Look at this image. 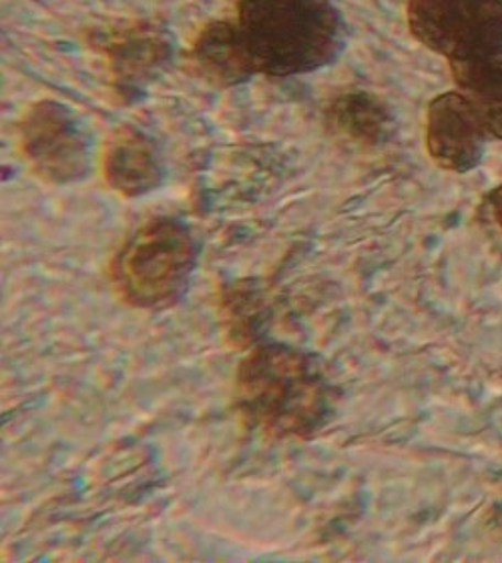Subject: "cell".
Here are the masks:
<instances>
[{"label":"cell","instance_id":"obj_4","mask_svg":"<svg viewBox=\"0 0 502 563\" xmlns=\"http://www.w3.org/2000/svg\"><path fill=\"white\" fill-rule=\"evenodd\" d=\"M408 23L450 60L502 55V0H408Z\"/></svg>","mask_w":502,"mask_h":563},{"label":"cell","instance_id":"obj_10","mask_svg":"<svg viewBox=\"0 0 502 563\" xmlns=\"http://www.w3.org/2000/svg\"><path fill=\"white\" fill-rule=\"evenodd\" d=\"M324 124L338 143L348 147L372 148L386 141L392 117L378 97L352 90L328 101L324 107Z\"/></svg>","mask_w":502,"mask_h":563},{"label":"cell","instance_id":"obj_2","mask_svg":"<svg viewBox=\"0 0 502 563\" xmlns=\"http://www.w3.org/2000/svg\"><path fill=\"white\" fill-rule=\"evenodd\" d=\"M236 24L255 70L272 77L326 67L342 46L330 0H240Z\"/></svg>","mask_w":502,"mask_h":563},{"label":"cell","instance_id":"obj_11","mask_svg":"<svg viewBox=\"0 0 502 563\" xmlns=\"http://www.w3.org/2000/svg\"><path fill=\"white\" fill-rule=\"evenodd\" d=\"M458 92L477 109L489 133L502 139V55L450 60Z\"/></svg>","mask_w":502,"mask_h":563},{"label":"cell","instance_id":"obj_3","mask_svg":"<svg viewBox=\"0 0 502 563\" xmlns=\"http://www.w3.org/2000/svg\"><path fill=\"white\" fill-rule=\"evenodd\" d=\"M197 263L189 229L172 217L138 227L109 263L114 294L135 309H163L182 297Z\"/></svg>","mask_w":502,"mask_h":563},{"label":"cell","instance_id":"obj_8","mask_svg":"<svg viewBox=\"0 0 502 563\" xmlns=\"http://www.w3.org/2000/svg\"><path fill=\"white\" fill-rule=\"evenodd\" d=\"M103 177L114 192L129 199L157 189L163 167L153 141L131 126L114 129L105 143Z\"/></svg>","mask_w":502,"mask_h":563},{"label":"cell","instance_id":"obj_6","mask_svg":"<svg viewBox=\"0 0 502 563\" xmlns=\"http://www.w3.org/2000/svg\"><path fill=\"white\" fill-rule=\"evenodd\" d=\"M95 51L103 55L109 77L121 95L139 92L151 80L157 79L172 60V46L151 23L103 26L89 33Z\"/></svg>","mask_w":502,"mask_h":563},{"label":"cell","instance_id":"obj_7","mask_svg":"<svg viewBox=\"0 0 502 563\" xmlns=\"http://www.w3.org/2000/svg\"><path fill=\"white\" fill-rule=\"evenodd\" d=\"M491 136L462 92H446L428 104L426 148L438 167L452 173L474 169Z\"/></svg>","mask_w":502,"mask_h":563},{"label":"cell","instance_id":"obj_5","mask_svg":"<svg viewBox=\"0 0 502 563\" xmlns=\"http://www.w3.org/2000/svg\"><path fill=\"white\" fill-rule=\"evenodd\" d=\"M19 148L36 177L51 185L83 179L89 169V145L77 119L61 102L39 101L24 111Z\"/></svg>","mask_w":502,"mask_h":563},{"label":"cell","instance_id":"obj_9","mask_svg":"<svg viewBox=\"0 0 502 563\" xmlns=\"http://www.w3.org/2000/svg\"><path fill=\"white\" fill-rule=\"evenodd\" d=\"M187 60L199 79L216 87L240 85L258 73L238 24L229 21H214L204 26L195 36Z\"/></svg>","mask_w":502,"mask_h":563},{"label":"cell","instance_id":"obj_12","mask_svg":"<svg viewBox=\"0 0 502 563\" xmlns=\"http://www.w3.org/2000/svg\"><path fill=\"white\" fill-rule=\"evenodd\" d=\"M489 203H491L494 219H496V221H499V225L502 227V185L499 189H494V191L489 195Z\"/></svg>","mask_w":502,"mask_h":563},{"label":"cell","instance_id":"obj_1","mask_svg":"<svg viewBox=\"0 0 502 563\" xmlns=\"http://www.w3.org/2000/svg\"><path fill=\"white\" fill-rule=\"evenodd\" d=\"M336 394L308 353L290 345H260L245 355L233 382L241 421L270 440H308L334 413Z\"/></svg>","mask_w":502,"mask_h":563}]
</instances>
